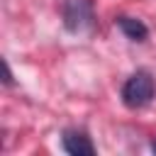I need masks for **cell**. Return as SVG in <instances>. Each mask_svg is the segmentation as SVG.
Returning a JSON list of instances; mask_svg holds the SVG:
<instances>
[{
  "instance_id": "1",
  "label": "cell",
  "mask_w": 156,
  "mask_h": 156,
  "mask_svg": "<svg viewBox=\"0 0 156 156\" xmlns=\"http://www.w3.org/2000/svg\"><path fill=\"white\" fill-rule=\"evenodd\" d=\"M154 78L149 71H136L132 73L124 85H122V102L129 107V110H136V107H144L151 98H154Z\"/></svg>"
},
{
  "instance_id": "2",
  "label": "cell",
  "mask_w": 156,
  "mask_h": 156,
  "mask_svg": "<svg viewBox=\"0 0 156 156\" xmlns=\"http://www.w3.org/2000/svg\"><path fill=\"white\" fill-rule=\"evenodd\" d=\"M93 0H66L63 2V27L71 34H83L93 27Z\"/></svg>"
},
{
  "instance_id": "3",
  "label": "cell",
  "mask_w": 156,
  "mask_h": 156,
  "mask_svg": "<svg viewBox=\"0 0 156 156\" xmlns=\"http://www.w3.org/2000/svg\"><path fill=\"white\" fill-rule=\"evenodd\" d=\"M61 146L71 156H93L95 154V146H93L90 136L85 132H78V129H66L63 136H61Z\"/></svg>"
},
{
  "instance_id": "4",
  "label": "cell",
  "mask_w": 156,
  "mask_h": 156,
  "mask_svg": "<svg viewBox=\"0 0 156 156\" xmlns=\"http://www.w3.org/2000/svg\"><path fill=\"white\" fill-rule=\"evenodd\" d=\"M115 24H117L119 32H122L127 39H132V41H144V39L149 37V27H146L141 20H136V17H127V15H122V17L115 20Z\"/></svg>"
},
{
  "instance_id": "5",
  "label": "cell",
  "mask_w": 156,
  "mask_h": 156,
  "mask_svg": "<svg viewBox=\"0 0 156 156\" xmlns=\"http://www.w3.org/2000/svg\"><path fill=\"white\" fill-rule=\"evenodd\" d=\"M2 66H5V85H10V83H12V71H10V63H7V61H2Z\"/></svg>"
},
{
  "instance_id": "6",
  "label": "cell",
  "mask_w": 156,
  "mask_h": 156,
  "mask_svg": "<svg viewBox=\"0 0 156 156\" xmlns=\"http://www.w3.org/2000/svg\"><path fill=\"white\" fill-rule=\"evenodd\" d=\"M151 149H154V151H156V141H154V144H151Z\"/></svg>"
}]
</instances>
